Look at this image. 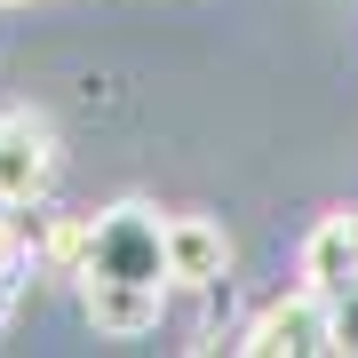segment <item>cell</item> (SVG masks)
<instances>
[{"label": "cell", "instance_id": "6da1fadb", "mask_svg": "<svg viewBox=\"0 0 358 358\" xmlns=\"http://www.w3.org/2000/svg\"><path fill=\"white\" fill-rule=\"evenodd\" d=\"M88 271L167 287V223L143 199H120V207H103V215H88ZM88 271H80V279H88Z\"/></svg>", "mask_w": 358, "mask_h": 358}, {"label": "cell", "instance_id": "7a4b0ae2", "mask_svg": "<svg viewBox=\"0 0 358 358\" xmlns=\"http://www.w3.org/2000/svg\"><path fill=\"white\" fill-rule=\"evenodd\" d=\"M231 350H247V358H310V350H334L327 294L319 287H294V294H279V303H263Z\"/></svg>", "mask_w": 358, "mask_h": 358}, {"label": "cell", "instance_id": "3957f363", "mask_svg": "<svg viewBox=\"0 0 358 358\" xmlns=\"http://www.w3.org/2000/svg\"><path fill=\"white\" fill-rule=\"evenodd\" d=\"M56 176V136L32 112H0V207H40Z\"/></svg>", "mask_w": 358, "mask_h": 358}, {"label": "cell", "instance_id": "277c9868", "mask_svg": "<svg viewBox=\"0 0 358 358\" xmlns=\"http://www.w3.org/2000/svg\"><path fill=\"white\" fill-rule=\"evenodd\" d=\"M80 303H88V327H96V334L136 343V334L159 327L167 287H152V279H103V271H88V279H80Z\"/></svg>", "mask_w": 358, "mask_h": 358}, {"label": "cell", "instance_id": "5b68a950", "mask_svg": "<svg viewBox=\"0 0 358 358\" xmlns=\"http://www.w3.org/2000/svg\"><path fill=\"white\" fill-rule=\"evenodd\" d=\"M167 287H192V294H223L231 287L223 223H207V215H176L167 223Z\"/></svg>", "mask_w": 358, "mask_h": 358}, {"label": "cell", "instance_id": "8992f818", "mask_svg": "<svg viewBox=\"0 0 358 358\" xmlns=\"http://www.w3.org/2000/svg\"><path fill=\"white\" fill-rule=\"evenodd\" d=\"M343 279H358V215H350V207H343V215H319L310 239H303V287L334 294Z\"/></svg>", "mask_w": 358, "mask_h": 358}, {"label": "cell", "instance_id": "52a82bcc", "mask_svg": "<svg viewBox=\"0 0 358 358\" xmlns=\"http://www.w3.org/2000/svg\"><path fill=\"white\" fill-rule=\"evenodd\" d=\"M327 319H334V350H358V279L327 294Z\"/></svg>", "mask_w": 358, "mask_h": 358}]
</instances>
